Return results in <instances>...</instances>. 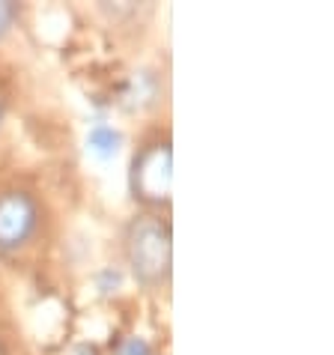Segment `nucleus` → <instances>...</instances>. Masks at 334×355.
<instances>
[{
	"mask_svg": "<svg viewBox=\"0 0 334 355\" xmlns=\"http://www.w3.org/2000/svg\"><path fill=\"white\" fill-rule=\"evenodd\" d=\"M120 144H123V137L116 129H111V125H93L90 135H87V146H90V153L99 155V159H111V155H116Z\"/></svg>",
	"mask_w": 334,
	"mask_h": 355,
	"instance_id": "5",
	"label": "nucleus"
},
{
	"mask_svg": "<svg viewBox=\"0 0 334 355\" xmlns=\"http://www.w3.org/2000/svg\"><path fill=\"white\" fill-rule=\"evenodd\" d=\"M170 180H173V159L167 144H150L132 164V191L146 203H167L170 200Z\"/></svg>",
	"mask_w": 334,
	"mask_h": 355,
	"instance_id": "2",
	"label": "nucleus"
},
{
	"mask_svg": "<svg viewBox=\"0 0 334 355\" xmlns=\"http://www.w3.org/2000/svg\"><path fill=\"white\" fill-rule=\"evenodd\" d=\"M39 227V206L27 191L9 189L0 194V251H18Z\"/></svg>",
	"mask_w": 334,
	"mask_h": 355,
	"instance_id": "3",
	"label": "nucleus"
},
{
	"mask_svg": "<svg viewBox=\"0 0 334 355\" xmlns=\"http://www.w3.org/2000/svg\"><path fill=\"white\" fill-rule=\"evenodd\" d=\"M155 93H159V81H155V75L137 72V75H132L129 87H125V105L129 107H143V105L152 102Z\"/></svg>",
	"mask_w": 334,
	"mask_h": 355,
	"instance_id": "4",
	"label": "nucleus"
},
{
	"mask_svg": "<svg viewBox=\"0 0 334 355\" xmlns=\"http://www.w3.org/2000/svg\"><path fill=\"white\" fill-rule=\"evenodd\" d=\"M0 355H9V352H6V347H3V343H0Z\"/></svg>",
	"mask_w": 334,
	"mask_h": 355,
	"instance_id": "9",
	"label": "nucleus"
},
{
	"mask_svg": "<svg viewBox=\"0 0 334 355\" xmlns=\"http://www.w3.org/2000/svg\"><path fill=\"white\" fill-rule=\"evenodd\" d=\"M15 15H18V6L9 3V0H0V36H6V31L15 21Z\"/></svg>",
	"mask_w": 334,
	"mask_h": 355,
	"instance_id": "6",
	"label": "nucleus"
},
{
	"mask_svg": "<svg viewBox=\"0 0 334 355\" xmlns=\"http://www.w3.org/2000/svg\"><path fill=\"white\" fill-rule=\"evenodd\" d=\"M116 355H150V347H146L143 338H129L120 347V352H116Z\"/></svg>",
	"mask_w": 334,
	"mask_h": 355,
	"instance_id": "7",
	"label": "nucleus"
},
{
	"mask_svg": "<svg viewBox=\"0 0 334 355\" xmlns=\"http://www.w3.org/2000/svg\"><path fill=\"white\" fill-rule=\"evenodd\" d=\"M125 257L141 284H161L170 275L173 245L170 227L159 218H134L125 230Z\"/></svg>",
	"mask_w": 334,
	"mask_h": 355,
	"instance_id": "1",
	"label": "nucleus"
},
{
	"mask_svg": "<svg viewBox=\"0 0 334 355\" xmlns=\"http://www.w3.org/2000/svg\"><path fill=\"white\" fill-rule=\"evenodd\" d=\"M0 114H3V111H0Z\"/></svg>",
	"mask_w": 334,
	"mask_h": 355,
	"instance_id": "10",
	"label": "nucleus"
},
{
	"mask_svg": "<svg viewBox=\"0 0 334 355\" xmlns=\"http://www.w3.org/2000/svg\"><path fill=\"white\" fill-rule=\"evenodd\" d=\"M99 287H102V293H111L114 287H120V275H116V272H105L99 278Z\"/></svg>",
	"mask_w": 334,
	"mask_h": 355,
	"instance_id": "8",
	"label": "nucleus"
}]
</instances>
